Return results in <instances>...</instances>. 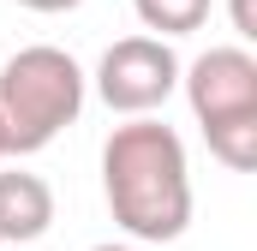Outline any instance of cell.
I'll return each mask as SVG.
<instances>
[{
	"label": "cell",
	"instance_id": "cell-1",
	"mask_svg": "<svg viewBox=\"0 0 257 251\" xmlns=\"http://www.w3.org/2000/svg\"><path fill=\"white\" fill-rule=\"evenodd\" d=\"M102 197L126 245H174L192 227V162L168 120H126L102 144Z\"/></svg>",
	"mask_w": 257,
	"mask_h": 251
},
{
	"label": "cell",
	"instance_id": "cell-2",
	"mask_svg": "<svg viewBox=\"0 0 257 251\" xmlns=\"http://www.w3.org/2000/svg\"><path fill=\"white\" fill-rule=\"evenodd\" d=\"M90 96V72L54 42H30L0 66V120L12 156H36L60 138L66 126H78Z\"/></svg>",
	"mask_w": 257,
	"mask_h": 251
},
{
	"label": "cell",
	"instance_id": "cell-3",
	"mask_svg": "<svg viewBox=\"0 0 257 251\" xmlns=\"http://www.w3.org/2000/svg\"><path fill=\"white\" fill-rule=\"evenodd\" d=\"M180 90L203 126V144L221 168L251 174L257 168V54L239 42L203 48L192 66H180Z\"/></svg>",
	"mask_w": 257,
	"mask_h": 251
},
{
	"label": "cell",
	"instance_id": "cell-4",
	"mask_svg": "<svg viewBox=\"0 0 257 251\" xmlns=\"http://www.w3.org/2000/svg\"><path fill=\"white\" fill-rule=\"evenodd\" d=\"M96 96L108 102V114L120 120H150L156 108H168V96L180 90V54L174 42L156 36H120L108 42V54L96 60Z\"/></svg>",
	"mask_w": 257,
	"mask_h": 251
},
{
	"label": "cell",
	"instance_id": "cell-5",
	"mask_svg": "<svg viewBox=\"0 0 257 251\" xmlns=\"http://www.w3.org/2000/svg\"><path fill=\"white\" fill-rule=\"evenodd\" d=\"M54 227V186L24 168H0V245L24 251Z\"/></svg>",
	"mask_w": 257,
	"mask_h": 251
},
{
	"label": "cell",
	"instance_id": "cell-6",
	"mask_svg": "<svg viewBox=\"0 0 257 251\" xmlns=\"http://www.w3.org/2000/svg\"><path fill=\"white\" fill-rule=\"evenodd\" d=\"M132 12H138L144 36L174 42V36H192V30H203V24H209L215 0H132Z\"/></svg>",
	"mask_w": 257,
	"mask_h": 251
},
{
	"label": "cell",
	"instance_id": "cell-7",
	"mask_svg": "<svg viewBox=\"0 0 257 251\" xmlns=\"http://www.w3.org/2000/svg\"><path fill=\"white\" fill-rule=\"evenodd\" d=\"M227 18H233L239 48H251V42H257V6H251V0H227Z\"/></svg>",
	"mask_w": 257,
	"mask_h": 251
},
{
	"label": "cell",
	"instance_id": "cell-8",
	"mask_svg": "<svg viewBox=\"0 0 257 251\" xmlns=\"http://www.w3.org/2000/svg\"><path fill=\"white\" fill-rule=\"evenodd\" d=\"M18 6H24V12H48V18H54V12H78L84 0H18Z\"/></svg>",
	"mask_w": 257,
	"mask_h": 251
},
{
	"label": "cell",
	"instance_id": "cell-9",
	"mask_svg": "<svg viewBox=\"0 0 257 251\" xmlns=\"http://www.w3.org/2000/svg\"><path fill=\"white\" fill-rule=\"evenodd\" d=\"M90 251H144V245H126V239H108V245H90Z\"/></svg>",
	"mask_w": 257,
	"mask_h": 251
},
{
	"label": "cell",
	"instance_id": "cell-10",
	"mask_svg": "<svg viewBox=\"0 0 257 251\" xmlns=\"http://www.w3.org/2000/svg\"><path fill=\"white\" fill-rule=\"evenodd\" d=\"M6 156H12V144H6V120H0V162H6Z\"/></svg>",
	"mask_w": 257,
	"mask_h": 251
}]
</instances>
